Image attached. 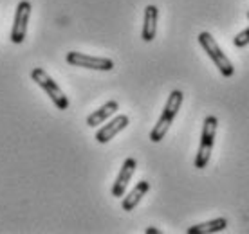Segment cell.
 <instances>
[{"label": "cell", "mask_w": 249, "mask_h": 234, "mask_svg": "<svg viewBox=\"0 0 249 234\" xmlns=\"http://www.w3.org/2000/svg\"><path fill=\"white\" fill-rule=\"evenodd\" d=\"M182 99H184V96H182L181 90H172L168 101H166V105L162 108V114H161V117H159V121H157V124L154 126V130L150 132V141L152 142H161L162 139H164V135L168 134V130H170V126H172V123H174L177 112L181 110Z\"/></svg>", "instance_id": "cell-1"}, {"label": "cell", "mask_w": 249, "mask_h": 234, "mask_svg": "<svg viewBox=\"0 0 249 234\" xmlns=\"http://www.w3.org/2000/svg\"><path fill=\"white\" fill-rule=\"evenodd\" d=\"M199 43L200 47L206 50V54L210 56V60L215 63V67L220 70V74L224 76V78H231V76L235 74V67H233V63L228 56L224 54V50L220 49V45L217 43V40L213 38L212 33L208 31H202L199 34Z\"/></svg>", "instance_id": "cell-2"}, {"label": "cell", "mask_w": 249, "mask_h": 234, "mask_svg": "<svg viewBox=\"0 0 249 234\" xmlns=\"http://www.w3.org/2000/svg\"><path fill=\"white\" fill-rule=\"evenodd\" d=\"M217 126H218V119L215 116H208L204 119L202 134H200L199 151H197V157H195V167L197 169H204L208 166V162H210L213 142H215V134H217Z\"/></svg>", "instance_id": "cell-3"}, {"label": "cell", "mask_w": 249, "mask_h": 234, "mask_svg": "<svg viewBox=\"0 0 249 234\" xmlns=\"http://www.w3.org/2000/svg\"><path fill=\"white\" fill-rule=\"evenodd\" d=\"M31 78H33V81H35V83H36V85L40 86L47 96H49L51 101L56 105V108H60V110H67L69 108V98L63 94L62 88L56 85V81L53 80V78L45 72L44 68H40V67L33 68Z\"/></svg>", "instance_id": "cell-4"}, {"label": "cell", "mask_w": 249, "mask_h": 234, "mask_svg": "<svg viewBox=\"0 0 249 234\" xmlns=\"http://www.w3.org/2000/svg\"><path fill=\"white\" fill-rule=\"evenodd\" d=\"M69 65H74V67L81 68H90V70H112L114 62L110 58H101V56H90V54H83V52H76V50H71L65 56Z\"/></svg>", "instance_id": "cell-5"}, {"label": "cell", "mask_w": 249, "mask_h": 234, "mask_svg": "<svg viewBox=\"0 0 249 234\" xmlns=\"http://www.w3.org/2000/svg\"><path fill=\"white\" fill-rule=\"evenodd\" d=\"M29 17H31V4L27 0L18 2L17 13H15V20H13V29H11V42L15 45H20L25 40Z\"/></svg>", "instance_id": "cell-6"}, {"label": "cell", "mask_w": 249, "mask_h": 234, "mask_svg": "<svg viewBox=\"0 0 249 234\" xmlns=\"http://www.w3.org/2000/svg\"><path fill=\"white\" fill-rule=\"evenodd\" d=\"M136 167H137L136 159L128 157V159L124 160L121 169H119L118 179H116V182H114V185H112V197H116V198L123 197L124 191H126V187H128V184H130L132 177H134V173H136Z\"/></svg>", "instance_id": "cell-7"}, {"label": "cell", "mask_w": 249, "mask_h": 234, "mask_svg": "<svg viewBox=\"0 0 249 234\" xmlns=\"http://www.w3.org/2000/svg\"><path fill=\"white\" fill-rule=\"evenodd\" d=\"M128 123H130L128 116H123V114H119V116L114 117L110 123H107L105 126H101V128L96 132V141L100 142V144H105V142L112 141V139L118 135L119 132H123V130L128 126Z\"/></svg>", "instance_id": "cell-8"}, {"label": "cell", "mask_w": 249, "mask_h": 234, "mask_svg": "<svg viewBox=\"0 0 249 234\" xmlns=\"http://www.w3.org/2000/svg\"><path fill=\"white\" fill-rule=\"evenodd\" d=\"M157 20H159V9L156 6H146L144 7V17H143V36L144 42H152L157 34Z\"/></svg>", "instance_id": "cell-9"}, {"label": "cell", "mask_w": 249, "mask_h": 234, "mask_svg": "<svg viewBox=\"0 0 249 234\" xmlns=\"http://www.w3.org/2000/svg\"><path fill=\"white\" fill-rule=\"evenodd\" d=\"M119 110V103L118 101H107L105 105L100 106L96 112H92L90 116L87 117V126H100L103 124L108 119V117H112L116 112Z\"/></svg>", "instance_id": "cell-10"}, {"label": "cell", "mask_w": 249, "mask_h": 234, "mask_svg": "<svg viewBox=\"0 0 249 234\" xmlns=\"http://www.w3.org/2000/svg\"><path fill=\"white\" fill-rule=\"evenodd\" d=\"M150 191V184L146 182V180H141V182H137L136 185H134V189H132L128 195H126V198H123V202H121V207H123V211H134L137 207V203L141 202V198L146 195V193Z\"/></svg>", "instance_id": "cell-11"}, {"label": "cell", "mask_w": 249, "mask_h": 234, "mask_svg": "<svg viewBox=\"0 0 249 234\" xmlns=\"http://www.w3.org/2000/svg\"><path fill=\"white\" fill-rule=\"evenodd\" d=\"M228 227V220L226 218H215V220H210V222L204 223H197V225H192L188 227V234H213V233H220Z\"/></svg>", "instance_id": "cell-12"}, {"label": "cell", "mask_w": 249, "mask_h": 234, "mask_svg": "<svg viewBox=\"0 0 249 234\" xmlns=\"http://www.w3.org/2000/svg\"><path fill=\"white\" fill-rule=\"evenodd\" d=\"M233 45L238 47V49H242V47L249 45V27H246L244 31H240L237 36L233 38Z\"/></svg>", "instance_id": "cell-13"}, {"label": "cell", "mask_w": 249, "mask_h": 234, "mask_svg": "<svg viewBox=\"0 0 249 234\" xmlns=\"http://www.w3.org/2000/svg\"><path fill=\"white\" fill-rule=\"evenodd\" d=\"M144 233H146V234H161V231H159V229H156V227H148Z\"/></svg>", "instance_id": "cell-14"}, {"label": "cell", "mask_w": 249, "mask_h": 234, "mask_svg": "<svg viewBox=\"0 0 249 234\" xmlns=\"http://www.w3.org/2000/svg\"><path fill=\"white\" fill-rule=\"evenodd\" d=\"M248 18H249V11H248Z\"/></svg>", "instance_id": "cell-15"}]
</instances>
